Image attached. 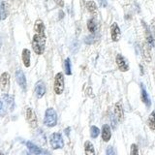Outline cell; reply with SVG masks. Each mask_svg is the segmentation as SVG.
<instances>
[{"label":"cell","mask_w":155,"mask_h":155,"mask_svg":"<svg viewBox=\"0 0 155 155\" xmlns=\"http://www.w3.org/2000/svg\"><path fill=\"white\" fill-rule=\"evenodd\" d=\"M46 41L47 37L44 35H39V34H35L32 39V48L34 52L38 55H41L45 51V47H46Z\"/></svg>","instance_id":"obj_1"},{"label":"cell","mask_w":155,"mask_h":155,"mask_svg":"<svg viewBox=\"0 0 155 155\" xmlns=\"http://www.w3.org/2000/svg\"><path fill=\"white\" fill-rule=\"evenodd\" d=\"M44 124L47 127H54L57 124V114L53 108H48L45 113V118H44Z\"/></svg>","instance_id":"obj_2"},{"label":"cell","mask_w":155,"mask_h":155,"mask_svg":"<svg viewBox=\"0 0 155 155\" xmlns=\"http://www.w3.org/2000/svg\"><path fill=\"white\" fill-rule=\"evenodd\" d=\"M55 94L60 95L64 91V75L61 72L57 73L54 77V85H53Z\"/></svg>","instance_id":"obj_3"},{"label":"cell","mask_w":155,"mask_h":155,"mask_svg":"<svg viewBox=\"0 0 155 155\" xmlns=\"http://www.w3.org/2000/svg\"><path fill=\"white\" fill-rule=\"evenodd\" d=\"M50 143L51 145L52 149H61L64 147V142L61 134L59 133H52L50 137Z\"/></svg>","instance_id":"obj_4"},{"label":"cell","mask_w":155,"mask_h":155,"mask_svg":"<svg viewBox=\"0 0 155 155\" xmlns=\"http://www.w3.org/2000/svg\"><path fill=\"white\" fill-rule=\"evenodd\" d=\"M26 147L28 148V150L30 151V153L34 154V155H51L50 151H48L46 149H43L41 147H39L38 145L34 144L31 142H26Z\"/></svg>","instance_id":"obj_5"},{"label":"cell","mask_w":155,"mask_h":155,"mask_svg":"<svg viewBox=\"0 0 155 155\" xmlns=\"http://www.w3.org/2000/svg\"><path fill=\"white\" fill-rule=\"evenodd\" d=\"M10 88V74L4 72L0 76V89L4 93H8Z\"/></svg>","instance_id":"obj_6"},{"label":"cell","mask_w":155,"mask_h":155,"mask_svg":"<svg viewBox=\"0 0 155 155\" xmlns=\"http://www.w3.org/2000/svg\"><path fill=\"white\" fill-rule=\"evenodd\" d=\"M25 115H26V120H27V122L29 123V125H30V127L31 128H36L38 126V120H37L36 114H35V111L33 110V109L32 108H27Z\"/></svg>","instance_id":"obj_7"},{"label":"cell","mask_w":155,"mask_h":155,"mask_svg":"<svg viewBox=\"0 0 155 155\" xmlns=\"http://www.w3.org/2000/svg\"><path fill=\"white\" fill-rule=\"evenodd\" d=\"M16 80H17L18 84L21 86V88L25 91L27 87V82H26L25 75L23 74V72L21 70H18L16 72Z\"/></svg>","instance_id":"obj_8"},{"label":"cell","mask_w":155,"mask_h":155,"mask_svg":"<svg viewBox=\"0 0 155 155\" xmlns=\"http://www.w3.org/2000/svg\"><path fill=\"white\" fill-rule=\"evenodd\" d=\"M115 62H116V64H117V66H118L120 71L126 72V71L129 70L128 62H127V60L125 59V57L123 55H121V54H117V55H116Z\"/></svg>","instance_id":"obj_9"},{"label":"cell","mask_w":155,"mask_h":155,"mask_svg":"<svg viewBox=\"0 0 155 155\" xmlns=\"http://www.w3.org/2000/svg\"><path fill=\"white\" fill-rule=\"evenodd\" d=\"M110 36H111V40L114 42L119 41L120 36H121V31H120L118 24L116 22H114L110 25Z\"/></svg>","instance_id":"obj_10"},{"label":"cell","mask_w":155,"mask_h":155,"mask_svg":"<svg viewBox=\"0 0 155 155\" xmlns=\"http://www.w3.org/2000/svg\"><path fill=\"white\" fill-rule=\"evenodd\" d=\"M46 94V86L42 81H39L35 84V95L38 99H41Z\"/></svg>","instance_id":"obj_11"},{"label":"cell","mask_w":155,"mask_h":155,"mask_svg":"<svg viewBox=\"0 0 155 155\" xmlns=\"http://www.w3.org/2000/svg\"><path fill=\"white\" fill-rule=\"evenodd\" d=\"M101 134H102V139H103L104 142H109L111 138V130L109 124H104L103 127H102V131H101Z\"/></svg>","instance_id":"obj_12"},{"label":"cell","mask_w":155,"mask_h":155,"mask_svg":"<svg viewBox=\"0 0 155 155\" xmlns=\"http://www.w3.org/2000/svg\"><path fill=\"white\" fill-rule=\"evenodd\" d=\"M34 31H35V34L46 36V34H45V24H44L42 19H37V21H35V23H34Z\"/></svg>","instance_id":"obj_13"},{"label":"cell","mask_w":155,"mask_h":155,"mask_svg":"<svg viewBox=\"0 0 155 155\" xmlns=\"http://www.w3.org/2000/svg\"><path fill=\"white\" fill-rule=\"evenodd\" d=\"M2 99L4 100V103L6 105V107L9 109V110H14L15 109V101H14V97L9 95L8 93H5L2 96Z\"/></svg>","instance_id":"obj_14"},{"label":"cell","mask_w":155,"mask_h":155,"mask_svg":"<svg viewBox=\"0 0 155 155\" xmlns=\"http://www.w3.org/2000/svg\"><path fill=\"white\" fill-rule=\"evenodd\" d=\"M140 97H142V101L145 104V106L149 108L151 106V101H150V98L143 84H140Z\"/></svg>","instance_id":"obj_15"},{"label":"cell","mask_w":155,"mask_h":155,"mask_svg":"<svg viewBox=\"0 0 155 155\" xmlns=\"http://www.w3.org/2000/svg\"><path fill=\"white\" fill-rule=\"evenodd\" d=\"M123 115H124V113H123L122 105H121L120 102H117V103H115L114 105V117L117 119V121H120V120H122Z\"/></svg>","instance_id":"obj_16"},{"label":"cell","mask_w":155,"mask_h":155,"mask_svg":"<svg viewBox=\"0 0 155 155\" xmlns=\"http://www.w3.org/2000/svg\"><path fill=\"white\" fill-rule=\"evenodd\" d=\"M30 51L28 48H23L21 52V59L23 62V65L26 68L30 67Z\"/></svg>","instance_id":"obj_17"},{"label":"cell","mask_w":155,"mask_h":155,"mask_svg":"<svg viewBox=\"0 0 155 155\" xmlns=\"http://www.w3.org/2000/svg\"><path fill=\"white\" fill-rule=\"evenodd\" d=\"M87 28L91 34H95L97 31V28H98V24L95 18H90L87 21Z\"/></svg>","instance_id":"obj_18"},{"label":"cell","mask_w":155,"mask_h":155,"mask_svg":"<svg viewBox=\"0 0 155 155\" xmlns=\"http://www.w3.org/2000/svg\"><path fill=\"white\" fill-rule=\"evenodd\" d=\"M84 153L85 155H95L94 145L90 140H86L84 143Z\"/></svg>","instance_id":"obj_19"},{"label":"cell","mask_w":155,"mask_h":155,"mask_svg":"<svg viewBox=\"0 0 155 155\" xmlns=\"http://www.w3.org/2000/svg\"><path fill=\"white\" fill-rule=\"evenodd\" d=\"M8 4L5 1H0V15H1V19H5L8 16Z\"/></svg>","instance_id":"obj_20"},{"label":"cell","mask_w":155,"mask_h":155,"mask_svg":"<svg viewBox=\"0 0 155 155\" xmlns=\"http://www.w3.org/2000/svg\"><path fill=\"white\" fill-rule=\"evenodd\" d=\"M85 7L90 14L95 15L97 13V5L94 1H87L85 4Z\"/></svg>","instance_id":"obj_21"},{"label":"cell","mask_w":155,"mask_h":155,"mask_svg":"<svg viewBox=\"0 0 155 155\" xmlns=\"http://www.w3.org/2000/svg\"><path fill=\"white\" fill-rule=\"evenodd\" d=\"M147 125L150 130H155V110H153L151 114H149L147 119Z\"/></svg>","instance_id":"obj_22"},{"label":"cell","mask_w":155,"mask_h":155,"mask_svg":"<svg viewBox=\"0 0 155 155\" xmlns=\"http://www.w3.org/2000/svg\"><path fill=\"white\" fill-rule=\"evenodd\" d=\"M144 26H145V30H147V32H145V38H147V44L150 47V48H152L154 47V42H153V38H152V34L149 32V30L147 29V25L144 24Z\"/></svg>","instance_id":"obj_23"},{"label":"cell","mask_w":155,"mask_h":155,"mask_svg":"<svg viewBox=\"0 0 155 155\" xmlns=\"http://www.w3.org/2000/svg\"><path fill=\"white\" fill-rule=\"evenodd\" d=\"M64 70H65V74L67 76H71L72 75V68H71V60H70V58H66V59H65Z\"/></svg>","instance_id":"obj_24"},{"label":"cell","mask_w":155,"mask_h":155,"mask_svg":"<svg viewBox=\"0 0 155 155\" xmlns=\"http://www.w3.org/2000/svg\"><path fill=\"white\" fill-rule=\"evenodd\" d=\"M99 134H100V129L98 127H96V126L92 125L90 127V137L92 139H96L98 138Z\"/></svg>","instance_id":"obj_25"},{"label":"cell","mask_w":155,"mask_h":155,"mask_svg":"<svg viewBox=\"0 0 155 155\" xmlns=\"http://www.w3.org/2000/svg\"><path fill=\"white\" fill-rule=\"evenodd\" d=\"M130 155H139V147L136 143H133L131 145Z\"/></svg>","instance_id":"obj_26"},{"label":"cell","mask_w":155,"mask_h":155,"mask_svg":"<svg viewBox=\"0 0 155 155\" xmlns=\"http://www.w3.org/2000/svg\"><path fill=\"white\" fill-rule=\"evenodd\" d=\"M95 38H96V37H95L94 34H92V35H90V36H86L85 39H84V42L89 45V44H92V43H93V42L96 40Z\"/></svg>","instance_id":"obj_27"},{"label":"cell","mask_w":155,"mask_h":155,"mask_svg":"<svg viewBox=\"0 0 155 155\" xmlns=\"http://www.w3.org/2000/svg\"><path fill=\"white\" fill-rule=\"evenodd\" d=\"M106 154L107 155H116L115 150L113 147H108V148L106 150Z\"/></svg>","instance_id":"obj_28"},{"label":"cell","mask_w":155,"mask_h":155,"mask_svg":"<svg viewBox=\"0 0 155 155\" xmlns=\"http://www.w3.org/2000/svg\"><path fill=\"white\" fill-rule=\"evenodd\" d=\"M98 3H99L100 6L103 7V8L107 7V5H108V2H107V0H98Z\"/></svg>","instance_id":"obj_29"},{"label":"cell","mask_w":155,"mask_h":155,"mask_svg":"<svg viewBox=\"0 0 155 155\" xmlns=\"http://www.w3.org/2000/svg\"><path fill=\"white\" fill-rule=\"evenodd\" d=\"M4 114V105H3V102L0 101V115H3Z\"/></svg>","instance_id":"obj_30"},{"label":"cell","mask_w":155,"mask_h":155,"mask_svg":"<svg viewBox=\"0 0 155 155\" xmlns=\"http://www.w3.org/2000/svg\"><path fill=\"white\" fill-rule=\"evenodd\" d=\"M54 1H55V3L59 7H63V6H64V1H63V0H54Z\"/></svg>","instance_id":"obj_31"},{"label":"cell","mask_w":155,"mask_h":155,"mask_svg":"<svg viewBox=\"0 0 155 155\" xmlns=\"http://www.w3.org/2000/svg\"><path fill=\"white\" fill-rule=\"evenodd\" d=\"M151 30H152V34H153V37H154V40H155V22L151 23Z\"/></svg>","instance_id":"obj_32"},{"label":"cell","mask_w":155,"mask_h":155,"mask_svg":"<svg viewBox=\"0 0 155 155\" xmlns=\"http://www.w3.org/2000/svg\"><path fill=\"white\" fill-rule=\"evenodd\" d=\"M70 130H71L70 127H68V128H66V129L64 130V132H65V134H66L67 136H69V134H70Z\"/></svg>","instance_id":"obj_33"},{"label":"cell","mask_w":155,"mask_h":155,"mask_svg":"<svg viewBox=\"0 0 155 155\" xmlns=\"http://www.w3.org/2000/svg\"><path fill=\"white\" fill-rule=\"evenodd\" d=\"M0 155H5V154H4V153H3L2 151H0Z\"/></svg>","instance_id":"obj_34"},{"label":"cell","mask_w":155,"mask_h":155,"mask_svg":"<svg viewBox=\"0 0 155 155\" xmlns=\"http://www.w3.org/2000/svg\"><path fill=\"white\" fill-rule=\"evenodd\" d=\"M0 19H1V15H0Z\"/></svg>","instance_id":"obj_35"}]
</instances>
